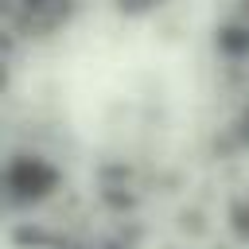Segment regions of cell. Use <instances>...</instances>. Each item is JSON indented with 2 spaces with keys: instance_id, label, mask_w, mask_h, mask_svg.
Returning <instances> with one entry per match:
<instances>
[{
  "instance_id": "cell-1",
  "label": "cell",
  "mask_w": 249,
  "mask_h": 249,
  "mask_svg": "<svg viewBox=\"0 0 249 249\" xmlns=\"http://www.w3.org/2000/svg\"><path fill=\"white\" fill-rule=\"evenodd\" d=\"M8 202L12 206H31L39 198H47L54 187H58V171L43 160V156H12L8 160Z\"/></svg>"
},
{
  "instance_id": "cell-2",
  "label": "cell",
  "mask_w": 249,
  "mask_h": 249,
  "mask_svg": "<svg viewBox=\"0 0 249 249\" xmlns=\"http://www.w3.org/2000/svg\"><path fill=\"white\" fill-rule=\"evenodd\" d=\"M214 47H218L230 62L249 58V23H222V27L214 31Z\"/></svg>"
},
{
  "instance_id": "cell-3",
  "label": "cell",
  "mask_w": 249,
  "mask_h": 249,
  "mask_svg": "<svg viewBox=\"0 0 249 249\" xmlns=\"http://www.w3.org/2000/svg\"><path fill=\"white\" fill-rule=\"evenodd\" d=\"M230 226L241 241H249V202H233L230 206Z\"/></svg>"
},
{
  "instance_id": "cell-4",
  "label": "cell",
  "mask_w": 249,
  "mask_h": 249,
  "mask_svg": "<svg viewBox=\"0 0 249 249\" xmlns=\"http://www.w3.org/2000/svg\"><path fill=\"white\" fill-rule=\"evenodd\" d=\"M233 132H237V140H241V144H249V105L241 109V117H237V124H233Z\"/></svg>"
}]
</instances>
